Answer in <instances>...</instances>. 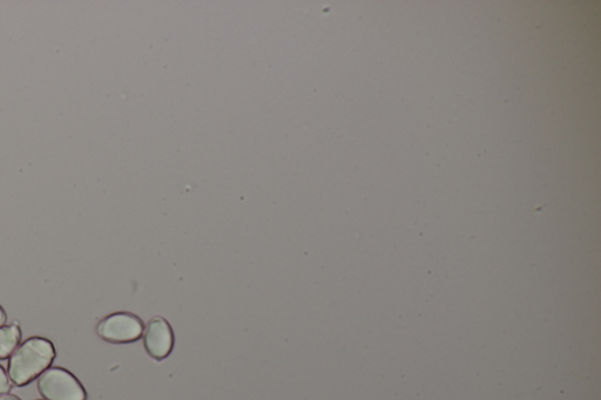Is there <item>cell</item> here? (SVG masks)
<instances>
[{
	"mask_svg": "<svg viewBox=\"0 0 601 400\" xmlns=\"http://www.w3.org/2000/svg\"><path fill=\"white\" fill-rule=\"evenodd\" d=\"M6 320H8V316H6L5 310L0 307V327L5 324Z\"/></svg>",
	"mask_w": 601,
	"mask_h": 400,
	"instance_id": "52a82bcc",
	"label": "cell"
},
{
	"mask_svg": "<svg viewBox=\"0 0 601 400\" xmlns=\"http://www.w3.org/2000/svg\"><path fill=\"white\" fill-rule=\"evenodd\" d=\"M37 389L45 400H87L79 379L63 368H49L39 376Z\"/></svg>",
	"mask_w": 601,
	"mask_h": 400,
	"instance_id": "7a4b0ae2",
	"label": "cell"
},
{
	"mask_svg": "<svg viewBox=\"0 0 601 400\" xmlns=\"http://www.w3.org/2000/svg\"><path fill=\"white\" fill-rule=\"evenodd\" d=\"M0 400H20L17 396L13 395H4L0 397Z\"/></svg>",
	"mask_w": 601,
	"mask_h": 400,
	"instance_id": "ba28073f",
	"label": "cell"
},
{
	"mask_svg": "<svg viewBox=\"0 0 601 400\" xmlns=\"http://www.w3.org/2000/svg\"><path fill=\"white\" fill-rule=\"evenodd\" d=\"M145 350L155 361H164L172 354L174 335L171 324L164 317H154L144 330Z\"/></svg>",
	"mask_w": 601,
	"mask_h": 400,
	"instance_id": "277c9868",
	"label": "cell"
},
{
	"mask_svg": "<svg viewBox=\"0 0 601 400\" xmlns=\"http://www.w3.org/2000/svg\"><path fill=\"white\" fill-rule=\"evenodd\" d=\"M20 340H22V331H20L17 321L0 327V361L13 354V351L18 348Z\"/></svg>",
	"mask_w": 601,
	"mask_h": 400,
	"instance_id": "5b68a950",
	"label": "cell"
},
{
	"mask_svg": "<svg viewBox=\"0 0 601 400\" xmlns=\"http://www.w3.org/2000/svg\"><path fill=\"white\" fill-rule=\"evenodd\" d=\"M54 344L44 337L27 338L13 351L8 364V376L13 385L22 388L35 381L56 358Z\"/></svg>",
	"mask_w": 601,
	"mask_h": 400,
	"instance_id": "6da1fadb",
	"label": "cell"
},
{
	"mask_svg": "<svg viewBox=\"0 0 601 400\" xmlns=\"http://www.w3.org/2000/svg\"><path fill=\"white\" fill-rule=\"evenodd\" d=\"M11 391V382L8 376V372L5 371L2 365H0V396L6 395Z\"/></svg>",
	"mask_w": 601,
	"mask_h": 400,
	"instance_id": "8992f818",
	"label": "cell"
},
{
	"mask_svg": "<svg viewBox=\"0 0 601 400\" xmlns=\"http://www.w3.org/2000/svg\"><path fill=\"white\" fill-rule=\"evenodd\" d=\"M144 323L131 313H114L98 324L97 334L108 343L127 344L140 340L144 335Z\"/></svg>",
	"mask_w": 601,
	"mask_h": 400,
	"instance_id": "3957f363",
	"label": "cell"
}]
</instances>
